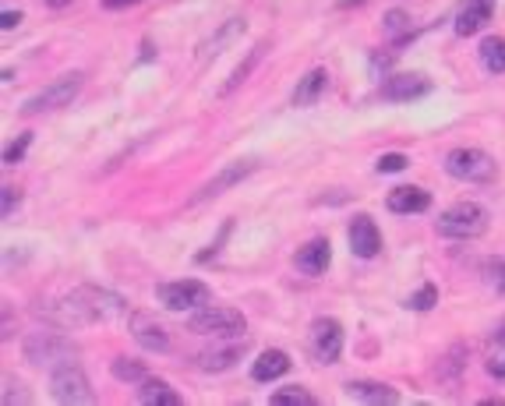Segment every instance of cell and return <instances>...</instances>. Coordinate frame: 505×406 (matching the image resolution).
Instances as JSON below:
<instances>
[{"instance_id":"6da1fadb","label":"cell","mask_w":505,"mask_h":406,"mask_svg":"<svg viewBox=\"0 0 505 406\" xmlns=\"http://www.w3.org/2000/svg\"><path fill=\"white\" fill-rule=\"evenodd\" d=\"M25 361L36 364V368H50V371H57V368H68L78 361V346L61 336V332H32L25 339Z\"/></svg>"},{"instance_id":"7a4b0ae2","label":"cell","mask_w":505,"mask_h":406,"mask_svg":"<svg viewBox=\"0 0 505 406\" xmlns=\"http://www.w3.org/2000/svg\"><path fill=\"white\" fill-rule=\"evenodd\" d=\"M435 230L438 237H449V241H474L488 230V209L477 202H456L438 216Z\"/></svg>"},{"instance_id":"3957f363","label":"cell","mask_w":505,"mask_h":406,"mask_svg":"<svg viewBox=\"0 0 505 406\" xmlns=\"http://www.w3.org/2000/svg\"><path fill=\"white\" fill-rule=\"evenodd\" d=\"M445 173L456 177V181H463V184H491L498 177V166H495V159L484 149L463 145V149H453L445 156Z\"/></svg>"},{"instance_id":"277c9868","label":"cell","mask_w":505,"mask_h":406,"mask_svg":"<svg viewBox=\"0 0 505 406\" xmlns=\"http://www.w3.org/2000/svg\"><path fill=\"white\" fill-rule=\"evenodd\" d=\"M82 85H85V75H82V71H71V75L57 78L53 85L39 89L36 96H29V99L22 103V117H36V113H46V110L71 106V103H75V96L82 92Z\"/></svg>"},{"instance_id":"5b68a950","label":"cell","mask_w":505,"mask_h":406,"mask_svg":"<svg viewBox=\"0 0 505 406\" xmlns=\"http://www.w3.org/2000/svg\"><path fill=\"white\" fill-rule=\"evenodd\" d=\"M188 329L198 332V336H212V339H234V336H241L248 329V322L234 308H212V304H205V308H198L188 318Z\"/></svg>"},{"instance_id":"8992f818","label":"cell","mask_w":505,"mask_h":406,"mask_svg":"<svg viewBox=\"0 0 505 406\" xmlns=\"http://www.w3.org/2000/svg\"><path fill=\"white\" fill-rule=\"evenodd\" d=\"M39 315H43L50 325H57V329H82V325H92V322H99V315L92 311L89 297L82 294V286H78V290H71L68 297L53 301V304H46Z\"/></svg>"},{"instance_id":"52a82bcc","label":"cell","mask_w":505,"mask_h":406,"mask_svg":"<svg viewBox=\"0 0 505 406\" xmlns=\"http://www.w3.org/2000/svg\"><path fill=\"white\" fill-rule=\"evenodd\" d=\"M156 297L166 311H198L212 301V290L198 279H177V283L156 286Z\"/></svg>"},{"instance_id":"ba28073f","label":"cell","mask_w":505,"mask_h":406,"mask_svg":"<svg viewBox=\"0 0 505 406\" xmlns=\"http://www.w3.org/2000/svg\"><path fill=\"white\" fill-rule=\"evenodd\" d=\"M50 392L57 403H71V406H89L96 403V392L85 378V371L78 364H68V368H57L50 375Z\"/></svg>"},{"instance_id":"9c48e42d","label":"cell","mask_w":505,"mask_h":406,"mask_svg":"<svg viewBox=\"0 0 505 406\" xmlns=\"http://www.w3.org/2000/svg\"><path fill=\"white\" fill-rule=\"evenodd\" d=\"M255 170H258V159H237V163H230V166H223V170L216 173V177H212L209 184H202V188L191 195V202H188V205H202V202H209V198H219L223 191H230L234 184L248 181Z\"/></svg>"},{"instance_id":"30bf717a","label":"cell","mask_w":505,"mask_h":406,"mask_svg":"<svg viewBox=\"0 0 505 406\" xmlns=\"http://www.w3.org/2000/svg\"><path fill=\"white\" fill-rule=\"evenodd\" d=\"M311 354L322 364H336L343 354V325L336 318H318L311 325Z\"/></svg>"},{"instance_id":"8fae6325","label":"cell","mask_w":505,"mask_h":406,"mask_svg":"<svg viewBox=\"0 0 505 406\" xmlns=\"http://www.w3.org/2000/svg\"><path fill=\"white\" fill-rule=\"evenodd\" d=\"M382 99L385 103H410V99H421L431 92V82L424 75H392L382 82Z\"/></svg>"},{"instance_id":"7c38bea8","label":"cell","mask_w":505,"mask_h":406,"mask_svg":"<svg viewBox=\"0 0 505 406\" xmlns=\"http://www.w3.org/2000/svg\"><path fill=\"white\" fill-rule=\"evenodd\" d=\"M131 336H135V343L142 346V350H149V354H166L170 350V336H166V329L152 318V315H131Z\"/></svg>"},{"instance_id":"4fadbf2b","label":"cell","mask_w":505,"mask_h":406,"mask_svg":"<svg viewBox=\"0 0 505 406\" xmlns=\"http://www.w3.org/2000/svg\"><path fill=\"white\" fill-rule=\"evenodd\" d=\"M350 251L357 258H375L382 251V234L371 216H354L350 223Z\"/></svg>"},{"instance_id":"5bb4252c","label":"cell","mask_w":505,"mask_h":406,"mask_svg":"<svg viewBox=\"0 0 505 406\" xmlns=\"http://www.w3.org/2000/svg\"><path fill=\"white\" fill-rule=\"evenodd\" d=\"M244 354H248V339L237 343V336H234L227 346H219V350H202V354L195 357V364H198L202 371H227V368H234Z\"/></svg>"},{"instance_id":"9a60e30c","label":"cell","mask_w":505,"mask_h":406,"mask_svg":"<svg viewBox=\"0 0 505 406\" xmlns=\"http://www.w3.org/2000/svg\"><path fill=\"white\" fill-rule=\"evenodd\" d=\"M385 205L396 216H414V212H428L431 209V195L424 188H396V191H389Z\"/></svg>"},{"instance_id":"2e32d148","label":"cell","mask_w":505,"mask_h":406,"mask_svg":"<svg viewBox=\"0 0 505 406\" xmlns=\"http://www.w3.org/2000/svg\"><path fill=\"white\" fill-rule=\"evenodd\" d=\"M325 89H329V71H325V68H311V71L297 82L290 103H294V106H315V103L325 96Z\"/></svg>"},{"instance_id":"e0dca14e","label":"cell","mask_w":505,"mask_h":406,"mask_svg":"<svg viewBox=\"0 0 505 406\" xmlns=\"http://www.w3.org/2000/svg\"><path fill=\"white\" fill-rule=\"evenodd\" d=\"M297 269L304 272V276H322L325 269H329V262H332V251H329V241H311V244H304L301 251H297Z\"/></svg>"},{"instance_id":"ac0fdd59","label":"cell","mask_w":505,"mask_h":406,"mask_svg":"<svg viewBox=\"0 0 505 406\" xmlns=\"http://www.w3.org/2000/svg\"><path fill=\"white\" fill-rule=\"evenodd\" d=\"M491 22V0H470L456 15V36H474Z\"/></svg>"},{"instance_id":"d6986e66","label":"cell","mask_w":505,"mask_h":406,"mask_svg":"<svg viewBox=\"0 0 505 406\" xmlns=\"http://www.w3.org/2000/svg\"><path fill=\"white\" fill-rule=\"evenodd\" d=\"M290 371V357L283 350H265L255 364H251V378L255 382H276Z\"/></svg>"},{"instance_id":"ffe728a7","label":"cell","mask_w":505,"mask_h":406,"mask_svg":"<svg viewBox=\"0 0 505 406\" xmlns=\"http://www.w3.org/2000/svg\"><path fill=\"white\" fill-rule=\"evenodd\" d=\"M347 399H354V403H400L396 389L378 385V382H350Z\"/></svg>"},{"instance_id":"44dd1931","label":"cell","mask_w":505,"mask_h":406,"mask_svg":"<svg viewBox=\"0 0 505 406\" xmlns=\"http://www.w3.org/2000/svg\"><path fill=\"white\" fill-rule=\"evenodd\" d=\"M138 399L145 406H181V396L166 382H159V378H145L142 389H138Z\"/></svg>"},{"instance_id":"7402d4cb","label":"cell","mask_w":505,"mask_h":406,"mask_svg":"<svg viewBox=\"0 0 505 406\" xmlns=\"http://www.w3.org/2000/svg\"><path fill=\"white\" fill-rule=\"evenodd\" d=\"M244 32V18H230L227 25H223L209 43H202V53H198V61H209V57H216V53H223V46H230L237 36Z\"/></svg>"},{"instance_id":"603a6c76","label":"cell","mask_w":505,"mask_h":406,"mask_svg":"<svg viewBox=\"0 0 505 406\" xmlns=\"http://www.w3.org/2000/svg\"><path fill=\"white\" fill-rule=\"evenodd\" d=\"M262 53H265V43L251 46V50H248V57H244V61H241V64L234 68V75L227 78V85L219 89V96H230V92H234V89H237L241 82H248V75H251V71H255V64L262 61Z\"/></svg>"},{"instance_id":"cb8c5ba5","label":"cell","mask_w":505,"mask_h":406,"mask_svg":"<svg viewBox=\"0 0 505 406\" xmlns=\"http://www.w3.org/2000/svg\"><path fill=\"white\" fill-rule=\"evenodd\" d=\"M481 61H484V68L495 71V75L505 71V39H502V36H491V39L481 43Z\"/></svg>"},{"instance_id":"d4e9b609","label":"cell","mask_w":505,"mask_h":406,"mask_svg":"<svg viewBox=\"0 0 505 406\" xmlns=\"http://www.w3.org/2000/svg\"><path fill=\"white\" fill-rule=\"evenodd\" d=\"M110 371H114L117 382H131V385H142L149 375H145V364L142 361H131V357H117L114 364H110Z\"/></svg>"},{"instance_id":"484cf974","label":"cell","mask_w":505,"mask_h":406,"mask_svg":"<svg viewBox=\"0 0 505 406\" xmlns=\"http://www.w3.org/2000/svg\"><path fill=\"white\" fill-rule=\"evenodd\" d=\"M318 399L308 392V389H301V385H290V389H279V392H272V406H315Z\"/></svg>"},{"instance_id":"4316f807","label":"cell","mask_w":505,"mask_h":406,"mask_svg":"<svg viewBox=\"0 0 505 406\" xmlns=\"http://www.w3.org/2000/svg\"><path fill=\"white\" fill-rule=\"evenodd\" d=\"M463 357H467V346H453V350H449V357H445V364H438V378L449 382V385H456V371L467 364Z\"/></svg>"},{"instance_id":"83f0119b","label":"cell","mask_w":505,"mask_h":406,"mask_svg":"<svg viewBox=\"0 0 505 406\" xmlns=\"http://www.w3.org/2000/svg\"><path fill=\"white\" fill-rule=\"evenodd\" d=\"M488 371L495 378H505V325L495 332V343H491V357H488Z\"/></svg>"},{"instance_id":"f1b7e54d","label":"cell","mask_w":505,"mask_h":406,"mask_svg":"<svg viewBox=\"0 0 505 406\" xmlns=\"http://www.w3.org/2000/svg\"><path fill=\"white\" fill-rule=\"evenodd\" d=\"M385 32L396 36L400 46H403L407 39H414V32H410V18H407L403 11H389V15H385Z\"/></svg>"},{"instance_id":"f546056e","label":"cell","mask_w":505,"mask_h":406,"mask_svg":"<svg viewBox=\"0 0 505 406\" xmlns=\"http://www.w3.org/2000/svg\"><path fill=\"white\" fill-rule=\"evenodd\" d=\"M435 304H438V290H435L431 283H424L417 294L407 301V308H414V311H428V308H435Z\"/></svg>"},{"instance_id":"4dcf8cb0","label":"cell","mask_w":505,"mask_h":406,"mask_svg":"<svg viewBox=\"0 0 505 406\" xmlns=\"http://www.w3.org/2000/svg\"><path fill=\"white\" fill-rule=\"evenodd\" d=\"M407 163H410V159H407L403 152H389V156H382V159L375 163V170H378V173H400V170H407Z\"/></svg>"},{"instance_id":"1f68e13d","label":"cell","mask_w":505,"mask_h":406,"mask_svg":"<svg viewBox=\"0 0 505 406\" xmlns=\"http://www.w3.org/2000/svg\"><path fill=\"white\" fill-rule=\"evenodd\" d=\"M29 145H32V135H29V131H25V135H18V142H11V145L4 149V163H8V166H15V163L25 156V149H29Z\"/></svg>"},{"instance_id":"d6a6232c","label":"cell","mask_w":505,"mask_h":406,"mask_svg":"<svg viewBox=\"0 0 505 406\" xmlns=\"http://www.w3.org/2000/svg\"><path fill=\"white\" fill-rule=\"evenodd\" d=\"M18 202H22L18 188H0V216H4V219H11V212L18 209Z\"/></svg>"},{"instance_id":"836d02e7","label":"cell","mask_w":505,"mask_h":406,"mask_svg":"<svg viewBox=\"0 0 505 406\" xmlns=\"http://www.w3.org/2000/svg\"><path fill=\"white\" fill-rule=\"evenodd\" d=\"M22 385L15 382V378H4V406H11V403H29V396L25 392H18Z\"/></svg>"},{"instance_id":"e575fe53","label":"cell","mask_w":505,"mask_h":406,"mask_svg":"<svg viewBox=\"0 0 505 406\" xmlns=\"http://www.w3.org/2000/svg\"><path fill=\"white\" fill-rule=\"evenodd\" d=\"M22 25V11H4V15H0V29H18Z\"/></svg>"},{"instance_id":"d590c367","label":"cell","mask_w":505,"mask_h":406,"mask_svg":"<svg viewBox=\"0 0 505 406\" xmlns=\"http://www.w3.org/2000/svg\"><path fill=\"white\" fill-rule=\"evenodd\" d=\"M131 4H138V0H103L106 11H121V8H131Z\"/></svg>"},{"instance_id":"8d00e7d4","label":"cell","mask_w":505,"mask_h":406,"mask_svg":"<svg viewBox=\"0 0 505 406\" xmlns=\"http://www.w3.org/2000/svg\"><path fill=\"white\" fill-rule=\"evenodd\" d=\"M64 4H71V0H46V8H64Z\"/></svg>"}]
</instances>
